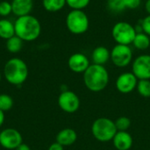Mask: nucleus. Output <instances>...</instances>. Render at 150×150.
I'll return each instance as SVG.
<instances>
[{"mask_svg":"<svg viewBox=\"0 0 150 150\" xmlns=\"http://www.w3.org/2000/svg\"><path fill=\"white\" fill-rule=\"evenodd\" d=\"M15 35L23 41H33L37 40L41 33V25L40 20L29 14L18 17L14 22Z\"/></svg>","mask_w":150,"mask_h":150,"instance_id":"1","label":"nucleus"},{"mask_svg":"<svg viewBox=\"0 0 150 150\" xmlns=\"http://www.w3.org/2000/svg\"><path fill=\"white\" fill-rule=\"evenodd\" d=\"M83 78L85 87L93 92L102 91L109 83V73L103 65L91 64L84 71Z\"/></svg>","mask_w":150,"mask_h":150,"instance_id":"2","label":"nucleus"},{"mask_svg":"<svg viewBox=\"0 0 150 150\" xmlns=\"http://www.w3.org/2000/svg\"><path fill=\"white\" fill-rule=\"evenodd\" d=\"M4 76L9 83L19 86L23 84L28 77V67L20 58H11L4 64Z\"/></svg>","mask_w":150,"mask_h":150,"instance_id":"3","label":"nucleus"},{"mask_svg":"<svg viewBox=\"0 0 150 150\" xmlns=\"http://www.w3.org/2000/svg\"><path fill=\"white\" fill-rule=\"evenodd\" d=\"M117 132L114 121L105 117L97 119L91 126V134L93 137L101 142L112 141Z\"/></svg>","mask_w":150,"mask_h":150,"instance_id":"4","label":"nucleus"},{"mask_svg":"<svg viewBox=\"0 0 150 150\" xmlns=\"http://www.w3.org/2000/svg\"><path fill=\"white\" fill-rule=\"evenodd\" d=\"M66 26L73 34H83L90 26V20L83 10H71L66 17Z\"/></svg>","mask_w":150,"mask_h":150,"instance_id":"5","label":"nucleus"},{"mask_svg":"<svg viewBox=\"0 0 150 150\" xmlns=\"http://www.w3.org/2000/svg\"><path fill=\"white\" fill-rule=\"evenodd\" d=\"M136 34L135 27L126 21L116 23L112 29V36L117 44L129 46L133 44Z\"/></svg>","mask_w":150,"mask_h":150,"instance_id":"6","label":"nucleus"},{"mask_svg":"<svg viewBox=\"0 0 150 150\" xmlns=\"http://www.w3.org/2000/svg\"><path fill=\"white\" fill-rule=\"evenodd\" d=\"M112 62L118 68L128 66L133 60V51L127 45L116 44L111 50Z\"/></svg>","mask_w":150,"mask_h":150,"instance_id":"7","label":"nucleus"},{"mask_svg":"<svg viewBox=\"0 0 150 150\" xmlns=\"http://www.w3.org/2000/svg\"><path fill=\"white\" fill-rule=\"evenodd\" d=\"M59 107L67 113H74L80 107V99L78 96L71 91H62L58 98Z\"/></svg>","mask_w":150,"mask_h":150,"instance_id":"8","label":"nucleus"},{"mask_svg":"<svg viewBox=\"0 0 150 150\" xmlns=\"http://www.w3.org/2000/svg\"><path fill=\"white\" fill-rule=\"evenodd\" d=\"M132 72L138 80H150V54H141L132 64Z\"/></svg>","mask_w":150,"mask_h":150,"instance_id":"9","label":"nucleus"},{"mask_svg":"<svg viewBox=\"0 0 150 150\" xmlns=\"http://www.w3.org/2000/svg\"><path fill=\"white\" fill-rule=\"evenodd\" d=\"M23 142L21 134L14 128H6L0 132V145L5 149H16Z\"/></svg>","mask_w":150,"mask_h":150,"instance_id":"10","label":"nucleus"},{"mask_svg":"<svg viewBox=\"0 0 150 150\" xmlns=\"http://www.w3.org/2000/svg\"><path fill=\"white\" fill-rule=\"evenodd\" d=\"M138 78L133 72H125L120 74L116 80V88L122 94H127L136 89Z\"/></svg>","mask_w":150,"mask_h":150,"instance_id":"11","label":"nucleus"},{"mask_svg":"<svg viewBox=\"0 0 150 150\" xmlns=\"http://www.w3.org/2000/svg\"><path fill=\"white\" fill-rule=\"evenodd\" d=\"M88 57L82 53H75L71 54L68 60V66L74 73H84L90 66Z\"/></svg>","mask_w":150,"mask_h":150,"instance_id":"12","label":"nucleus"},{"mask_svg":"<svg viewBox=\"0 0 150 150\" xmlns=\"http://www.w3.org/2000/svg\"><path fill=\"white\" fill-rule=\"evenodd\" d=\"M113 146L117 150H129L133 146V137L127 132L118 131L112 139Z\"/></svg>","mask_w":150,"mask_h":150,"instance_id":"13","label":"nucleus"},{"mask_svg":"<svg viewBox=\"0 0 150 150\" xmlns=\"http://www.w3.org/2000/svg\"><path fill=\"white\" fill-rule=\"evenodd\" d=\"M12 13L17 17L29 15L33 8V0H12Z\"/></svg>","mask_w":150,"mask_h":150,"instance_id":"14","label":"nucleus"},{"mask_svg":"<svg viewBox=\"0 0 150 150\" xmlns=\"http://www.w3.org/2000/svg\"><path fill=\"white\" fill-rule=\"evenodd\" d=\"M77 140V134L72 128H64L56 135V142L63 147L73 145Z\"/></svg>","mask_w":150,"mask_h":150,"instance_id":"15","label":"nucleus"},{"mask_svg":"<svg viewBox=\"0 0 150 150\" xmlns=\"http://www.w3.org/2000/svg\"><path fill=\"white\" fill-rule=\"evenodd\" d=\"M91 59L94 64L104 66L111 59V51L104 46H98L92 51Z\"/></svg>","mask_w":150,"mask_h":150,"instance_id":"16","label":"nucleus"},{"mask_svg":"<svg viewBox=\"0 0 150 150\" xmlns=\"http://www.w3.org/2000/svg\"><path fill=\"white\" fill-rule=\"evenodd\" d=\"M15 35L14 23L6 18L0 19V38L8 40Z\"/></svg>","mask_w":150,"mask_h":150,"instance_id":"17","label":"nucleus"},{"mask_svg":"<svg viewBox=\"0 0 150 150\" xmlns=\"http://www.w3.org/2000/svg\"><path fill=\"white\" fill-rule=\"evenodd\" d=\"M133 45L138 50H147L150 47V36L143 32L137 33Z\"/></svg>","mask_w":150,"mask_h":150,"instance_id":"18","label":"nucleus"},{"mask_svg":"<svg viewBox=\"0 0 150 150\" xmlns=\"http://www.w3.org/2000/svg\"><path fill=\"white\" fill-rule=\"evenodd\" d=\"M42 5L47 11L56 12L66 5V0H42Z\"/></svg>","mask_w":150,"mask_h":150,"instance_id":"19","label":"nucleus"},{"mask_svg":"<svg viewBox=\"0 0 150 150\" xmlns=\"http://www.w3.org/2000/svg\"><path fill=\"white\" fill-rule=\"evenodd\" d=\"M5 47H6V49L10 53H11V54H17V53H18L22 49L23 40L20 38H18L17 35H14L11 38L6 40Z\"/></svg>","mask_w":150,"mask_h":150,"instance_id":"20","label":"nucleus"},{"mask_svg":"<svg viewBox=\"0 0 150 150\" xmlns=\"http://www.w3.org/2000/svg\"><path fill=\"white\" fill-rule=\"evenodd\" d=\"M136 89L142 97L150 98V80H138Z\"/></svg>","mask_w":150,"mask_h":150,"instance_id":"21","label":"nucleus"},{"mask_svg":"<svg viewBox=\"0 0 150 150\" xmlns=\"http://www.w3.org/2000/svg\"><path fill=\"white\" fill-rule=\"evenodd\" d=\"M114 123H115L117 131H120V132H126L131 127V120L127 116L119 117L114 121Z\"/></svg>","mask_w":150,"mask_h":150,"instance_id":"22","label":"nucleus"},{"mask_svg":"<svg viewBox=\"0 0 150 150\" xmlns=\"http://www.w3.org/2000/svg\"><path fill=\"white\" fill-rule=\"evenodd\" d=\"M13 99L8 94H0V110L3 112L10 111L13 106Z\"/></svg>","mask_w":150,"mask_h":150,"instance_id":"23","label":"nucleus"},{"mask_svg":"<svg viewBox=\"0 0 150 150\" xmlns=\"http://www.w3.org/2000/svg\"><path fill=\"white\" fill-rule=\"evenodd\" d=\"M107 8L115 13H120L126 10L124 0H107Z\"/></svg>","mask_w":150,"mask_h":150,"instance_id":"24","label":"nucleus"},{"mask_svg":"<svg viewBox=\"0 0 150 150\" xmlns=\"http://www.w3.org/2000/svg\"><path fill=\"white\" fill-rule=\"evenodd\" d=\"M91 0H66V4L71 10H83L86 8Z\"/></svg>","mask_w":150,"mask_h":150,"instance_id":"25","label":"nucleus"},{"mask_svg":"<svg viewBox=\"0 0 150 150\" xmlns=\"http://www.w3.org/2000/svg\"><path fill=\"white\" fill-rule=\"evenodd\" d=\"M11 13H12L11 3L8 1H1L0 2V16L7 17Z\"/></svg>","mask_w":150,"mask_h":150,"instance_id":"26","label":"nucleus"},{"mask_svg":"<svg viewBox=\"0 0 150 150\" xmlns=\"http://www.w3.org/2000/svg\"><path fill=\"white\" fill-rule=\"evenodd\" d=\"M140 25L142 26V32L150 36V15L146 16L143 19H142Z\"/></svg>","mask_w":150,"mask_h":150,"instance_id":"27","label":"nucleus"},{"mask_svg":"<svg viewBox=\"0 0 150 150\" xmlns=\"http://www.w3.org/2000/svg\"><path fill=\"white\" fill-rule=\"evenodd\" d=\"M142 0H124V5L126 9L134 10L140 7Z\"/></svg>","mask_w":150,"mask_h":150,"instance_id":"28","label":"nucleus"},{"mask_svg":"<svg viewBox=\"0 0 150 150\" xmlns=\"http://www.w3.org/2000/svg\"><path fill=\"white\" fill-rule=\"evenodd\" d=\"M64 147L63 146H62L61 144H59L58 142H54V143H52L50 146H49V148H48V149L47 150H64L63 149Z\"/></svg>","mask_w":150,"mask_h":150,"instance_id":"29","label":"nucleus"},{"mask_svg":"<svg viewBox=\"0 0 150 150\" xmlns=\"http://www.w3.org/2000/svg\"><path fill=\"white\" fill-rule=\"evenodd\" d=\"M15 150H31V149H30V147L27 146L26 144L21 143V144H20V145H19Z\"/></svg>","mask_w":150,"mask_h":150,"instance_id":"30","label":"nucleus"},{"mask_svg":"<svg viewBox=\"0 0 150 150\" xmlns=\"http://www.w3.org/2000/svg\"><path fill=\"white\" fill-rule=\"evenodd\" d=\"M4 120H5L4 112H3V111L0 110V127L3 126V124H4Z\"/></svg>","mask_w":150,"mask_h":150,"instance_id":"31","label":"nucleus"},{"mask_svg":"<svg viewBox=\"0 0 150 150\" xmlns=\"http://www.w3.org/2000/svg\"><path fill=\"white\" fill-rule=\"evenodd\" d=\"M145 10L149 13V15H150V0L146 1V3H145Z\"/></svg>","mask_w":150,"mask_h":150,"instance_id":"32","label":"nucleus"},{"mask_svg":"<svg viewBox=\"0 0 150 150\" xmlns=\"http://www.w3.org/2000/svg\"><path fill=\"white\" fill-rule=\"evenodd\" d=\"M1 79H2V75H1V72H0V82H1Z\"/></svg>","mask_w":150,"mask_h":150,"instance_id":"33","label":"nucleus"}]
</instances>
